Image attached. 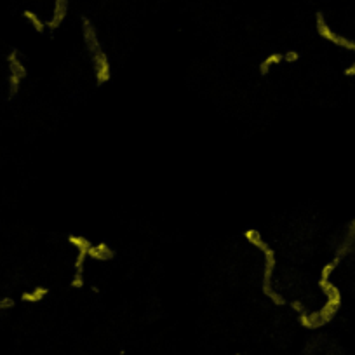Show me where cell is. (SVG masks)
Masks as SVG:
<instances>
[{
    "label": "cell",
    "mask_w": 355,
    "mask_h": 355,
    "mask_svg": "<svg viewBox=\"0 0 355 355\" xmlns=\"http://www.w3.org/2000/svg\"><path fill=\"white\" fill-rule=\"evenodd\" d=\"M80 28H82V38L86 51L91 58V65H93L94 72V82L98 87H103L112 82V61L108 54L105 52L101 40L98 37V31L94 28L93 21L89 17H82L80 19Z\"/></svg>",
    "instance_id": "obj_2"
},
{
    "label": "cell",
    "mask_w": 355,
    "mask_h": 355,
    "mask_svg": "<svg viewBox=\"0 0 355 355\" xmlns=\"http://www.w3.org/2000/svg\"><path fill=\"white\" fill-rule=\"evenodd\" d=\"M16 307V300L12 298L5 296V298H0V312H5V310H10V308Z\"/></svg>",
    "instance_id": "obj_12"
},
{
    "label": "cell",
    "mask_w": 355,
    "mask_h": 355,
    "mask_svg": "<svg viewBox=\"0 0 355 355\" xmlns=\"http://www.w3.org/2000/svg\"><path fill=\"white\" fill-rule=\"evenodd\" d=\"M242 237H244L245 240L252 245V247H256L258 251H261L263 256H265V261H263V275H261V291H263V294H265V296L268 298L273 305H277V307H284V305H287L289 301H287L286 298H284L279 291H275V287H273V275H275V268H277L275 249H273L272 245H270L268 242L263 238L261 232H259L258 228H254V227L245 228L244 234H242Z\"/></svg>",
    "instance_id": "obj_1"
},
{
    "label": "cell",
    "mask_w": 355,
    "mask_h": 355,
    "mask_svg": "<svg viewBox=\"0 0 355 355\" xmlns=\"http://www.w3.org/2000/svg\"><path fill=\"white\" fill-rule=\"evenodd\" d=\"M315 28H317V33L321 35V38H324V40L331 42V44L338 45V47H342V49H347V51L355 52V40H352V38H347V37H343V35H338L336 31H333L322 12L315 14Z\"/></svg>",
    "instance_id": "obj_3"
},
{
    "label": "cell",
    "mask_w": 355,
    "mask_h": 355,
    "mask_svg": "<svg viewBox=\"0 0 355 355\" xmlns=\"http://www.w3.org/2000/svg\"><path fill=\"white\" fill-rule=\"evenodd\" d=\"M86 259H87V251H77L75 261H73V275H72V280H70V287L75 291H82L84 286H86V275H84Z\"/></svg>",
    "instance_id": "obj_4"
},
{
    "label": "cell",
    "mask_w": 355,
    "mask_h": 355,
    "mask_svg": "<svg viewBox=\"0 0 355 355\" xmlns=\"http://www.w3.org/2000/svg\"><path fill=\"white\" fill-rule=\"evenodd\" d=\"M68 2L70 0H56L54 10H52V17L49 21H45L47 30L54 31V30H58V28L61 26L63 21H65V17H66V14H68Z\"/></svg>",
    "instance_id": "obj_6"
},
{
    "label": "cell",
    "mask_w": 355,
    "mask_h": 355,
    "mask_svg": "<svg viewBox=\"0 0 355 355\" xmlns=\"http://www.w3.org/2000/svg\"><path fill=\"white\" fill-rule=\"evenodd\" d=\"M343 73H345V77H355V61L350 66H347Z\"/></svg>",
    "instance_id": "obj_13"
},
{
    "label": "cell",
    "mask_w": 355,
    "mask_h": 355,
    "mask_svg": "<svg viewBox=\"0 0 355 355\" xmlns=\"http://www.w3.org/2000/svg\"><path fill=\"white\" fill-rule=\"evenodd\" d=\"M23 17H26V19L30 21V24L33 26V30L37 31V33H40V35L45 33V30H47L45 21H42L37 12H33V10H23Z\"/></svg>",
    "instance_id": "obj_10"
},
{
    "label": "cell",
    "mask_w": 355,
    "mask_h": 355,
    "mask_svg": "<svg viewBox=\"0 0 355 355\" xmlns=\"http://www.w3.org/2000/svg\"><path fill=\"white\" fill-rule=\"evenodd\" d=\"M49 293H51L49 287L37 286V287H33V289H30V291H24V293L21 294V301H23V303H31V305L42 303V301L49 296Z\"/></svg>",
    "instance_id": "obj_8"
},
{
    "label": "cell",
    "mask_w": 355,
    "mask_h": 355,
    "mask_svg": "<svg viewBox=\"0 0 355 355\" xmlns=\"http://www.w3.org/2000/svg\"><path fill=\"white\" fill-rule=\"evenodd\" d=\"M284 54V63H289V65H294L301 59V54L296 51V49H289V51L282 52Z\"/></svg>",
    "instance_id": "obj_11"
},
{
    "label": "cell",
    "mask_w": 355,
    "mask_h": 355,
    "mask_svg": "<svg viewBox=\"0 0 355 355\" xmlns=\"http://www.w3.org/2000/svg\"><path fill=\"white\" fill-rule=\"evenodd\" d=\"M117 252L115 249L112 247L108 242H98V244H93L87 251V258L93 259V261H100V263H105V261H114Z\"/></svg>",
    "instance_id": "obj_5"
},
{
    "label": "cell",
    "mask_w": 355,
    "mask_h": 355,
    "mask_svg": "<svg viewBox=\"0 0 355 355\" xmlns=\"http://www.w3.org/2000/svg\"><path fill=\"white\" fill-rule=\"evenodd\" d=\"M280 63H284V54L282 52H270L265 59H261L258 66V72L261 77H268L270 72H272L273 66H279Z\"/></svg>",
    "instance_id": "obj_9"
},
{
    "label": "cell",
    "mask_w": 355,
    "mask_h": 355,
    "mask_svg": "<svg viewBox=\"0 0 355 355\" xmlns=\"http://www.w3.org/2000/svg\"><path fill=\"white\" fill-rule=\"evenodd\" d=\"M7 66H9L10 75L19 77L21 80L26 79L28 70H26V66H24V63H23V59H21L19 51H17V49H12V51L9 52V56H7Z\"/></svg>",
    "instance_id": "obj_7"
}]
</instances>
